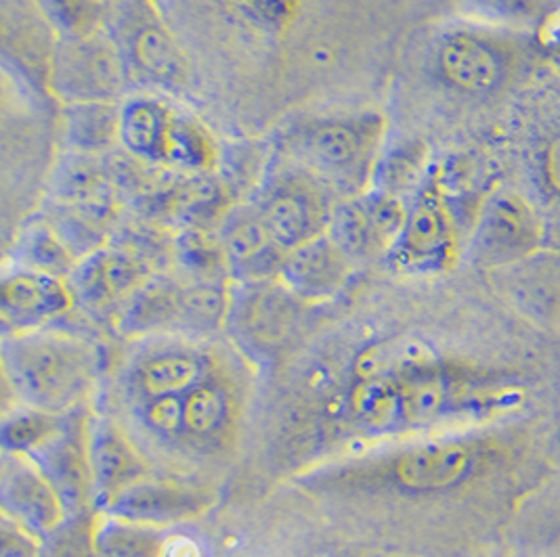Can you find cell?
<instances>
[{"label": "cell", "mask_w": 560, "mask_h": 557, "mask_svg": "<svg viewBox=\"0 0 560 557\" xmlns=\"http://www.w3.org/2000/svg\"><path fill=\"white\" fill-rule=\"evenodd\" d=\"M206 363L191 353L155 355L139 369V386L148 399L187 394L205 381Z\"/></svg>", "instance_id": "cell-28"}, {"label": "cell", "mask_w": 560, "mask_h": 557, "mask_svg": "<svg viewBox=\"0 0 560 557\" xmlns=\"http://www.w3.org/2000/svg\"><path fill=\"white\" fill-rule=\"evenodd\" d=\"M49 88L66 103L120 102L132 82L114 36L102 26L59 36L49 52Z\"/></svg>", "instance_id": "cell-8"}, {"label": "cell", "mask_w": 560, "mask_h": 557, "mask_svg": "<svg viewBox=\"0 0 560 557\" xmlns=\"http://www.w3.org/2000/svg\"><path fill=\"white\" fill-rule=\"evenodd\" d=\"M228 269L237 283L276 281L285 250L250 200L233 203L217 227Z\"/></svg>", "instance_id": "cell-16"}, {"label": "cell", "mask_w": 560, "mask_h": 557, "mask_svg": "<svg viewBox=\"0 0 560 557\" xmlns=\"http://www.w3.org/2000/svg\"><path fill=\"white\" fill-rule=\"evenodd\" d=\"M2 515L45 538L66 522L68 511L51 482L27 455L2 453L0 463Z\"/></svg>", "instance_id": "cell-18"}, {"label": "cell", "mask_w": 560, "mask_h": 557, "mask_svg": "<svg viewBox=\"0 0 560 557\" xmlns=\"http://www.w3.org/2000/svg\"><path fill=\"white\" fill-rule=\"evenodd\" d=\"M118 189L109 177L105 157L66 153L51 180L52 203L97 212L114 218Z\"/></svg>", "instance_id": "cell-20"}, {"label": "cell", "mask_w": 560, "mask_h": 557, "mask_svg": "<svg viewBox=\"0 0 560 557\" xmlns=\"http://www.w3.org/2000/svg\"><path fill=\"white\" fill-rule=\"evenodd\" d=\"M27 457L51 482L68 518L91 515L97 493L86 449V426L77 408L66 413L59 430Z\"/></svg>", "instance_id": "cell-14"}, {"label": "cell", "mask_w": 560, "mask_h": 557, "mask_svg": "<svg viewBox=\"0 0 560 557\" xmlns=\"http://www.w3.org/2000/svg\"><path fill=\"white\" fill-rule=\"evenodd\" d=\"M406 218V202L381 189L340 200L328 235L355 264L386 258Z\"/></svg>", "instance_id": "cell-13"}, {"label": "cell", "mask_w": 560, "mask_h": 557, "mask_svg": "<svg viewBox=\"0 0 560 557\" xmlns=\"http://www.w3.org/2000/svg\"><path fill=\"white\" fill-rule=\"evenodd\" d=\"M40 557H100L91 515L66 518L63 524L43 538Z\"/></svg>", "instance_id": "cell-37"}, {"label": "cell", "mask_w": 560, "mask_h": 557, "mask_svg": "<svg viewBox=\"0 0 560 557\" xmlns=\"http://www.w3.org/2000/svg\"><path fill=\"white\" fill-rule=\"evenodd\" d=\"M502 459L498 445L479 438H433L406 447L393 459L390 476L409 493L454 490Z\"/></svg>", "instance_id": "cell-11"}, {"label": "cell", "mask_w": 560, "mask_h": 557, "mask_svg": "<svg viewBox=\"0 0 560 557\" xmlns=\"http://www.w3.org/2000/svg\"><path fill=\"white\" fill-rule=\"evenodd\" d=\"M250 202L288 252L328 233L340 198L303 166L280 155L260 178Z\"/></svg>", "instance_id": "cell-6"}, {"label": "cell", "mask_w": 560, "mask_h": 557, "mask_svg": "<svg viewBox=\"0 0 560 557\" xmlns=\"http://www.w3.org/2000/svg\"><path fill=\"white\" fill-rule=\"evenodd\" d=\"M59 36H77L105 26L102 0H34Z\"/></svg>", "instance_id": "cell-34"}, {"label": "cell", "mask_w": 560, "mask_h": 557, "mask_svg": "<svg viewBox=\"0 0 560 557\" xmlns=\"http://www.w3.org/2000/svg\"><path fill=\"white\" fill-rule=\"evenodd\" d=\"M13 266L68 278L77 266L78 258L59 237V233L47 223L38 221L22 230L13 246Z\"/></svg>", "instance_id": "cell-26"}, {"label": "cell", "mask_w": 560, "mask_h": 557, "mask_svg": "<svg viewBox=\"0 0 560 557\" xmlns=\"http://www.w3.org/2000/svg\"><path fill=\"white\" fill-rule=\"evenodd\" d=\"M43 538L24 529L15 520L2 515L0 520V557H40Z\"/></svg>", "instance_id": "cell-39"}, {"label": "cell", "mask_w": 560, "mask_h": 557, "mask_svg": "<svg viewBox=\"0 0 560 557\" xmlns=\"http://www.w3.org/2000/svg\"><path fill=\"white\" fill-rule=\"evenodd\" d=\"M353 269L355 262L326 233L288 250L278 281L299 303L322 305L345 289Z\"/></svg>", "instance_id": "cell-19"}, {"label": "cell", "mask_w": 560, "mask_h": 557, "mask_svg": "<svg viewBox=\"0 0 560 557\" xmlns=\"http://www.w3.org/2000/svg\"><path fill=\"white\" fill-rule=\"evenodd\" d=\"M388 122L376 109L311 116L280 132L278 155L303 166L340 198L372 189Z\"/></svg>", "instance_id": "cell-1"}, {"label": "cell", "mask_w": 560, "mask_h": 557, "mask_svg": "<svg viewBox=\"0 0 560 557\" xmlns=\"http://www.w3.org/2000/svg\"><path fill=\"white\" fill-rule=\"evenodd\" d=\"M66 413H49L34 406H22L4 417L0 426L2 453L30 455L43 442H47L59 426L63 424Z\"/></svg>", "instance_id": "cell-31"}, {"label": "cell", "mask_w": 560, "mask_h": 557, "mask_svg": "<svg viewBox=\"0 0 560 557\" xmlns=\"http://www.w3.org/2000/svg\"><path fill=\"white\" fill-rule=\"evenodd\" d=\"M429 175V150L420 141H406L384 147L372 187L408 202Z\"/></svg>", "instance_id": "cell-27"}, {"label": "cell", "mask_w": 560, "mask_h": 557, "mask_svg": "<svg viewBox=\"0 0 560 557\" xmlns=\"http://www.w3.org/2000/svg\"><path fill=\"white\" fill-rule=\"evenodd\" d=\"M145 422L164 438L185 431V394L150 399L145 406Z\"/></svg>", "instance_id": "cell-38"}, {"label": "cell", "mask_w": 560, "mask_h": 557, "mask_svg": "<svg viewBox=\"0 0 560 557\" xmlns=\"http://www.w3.org/2000/svg\"><path fill=\"white\" fill-rule=\"evenodd\" d=\"M228 396L212 383H200L185 394V431L208 436L219 430L228 417Z\"/></svg>", "instance_id": "cell-36"}, {"label": "cell", "mask_w": 560, "mask_h": 557, "mask_svg": "<svg viewBox=\"0 0 560 557\" xmlns=\"http://www.w3.org/2000/svg\"><path fill=\"white\" fill-rule=\"evenodd\" d=\"M212 506L205 490L178 482H132L100 503L107 518L141 526H171L200 518Z\"/></svg>", "instance_id": "cell-17"}, {"label": "cell", "mask_w": 560, "mask_h": 557, "mask_svg": "<svg viewBox=\"0 0 560 557\" xmlns=\"http://www.w3.org/2000/svg\"><path fill=\"white\" fill-rule=\"evenodd\" d=\"M534 47L525 32L489 24H459L439 34L434 76L452 93L489 99L506 93L532 66Z\"/></svg>", "instance_id": "cell-4"}, {"label": "cell", "mask_w": 560, "mask_h": 557, "mask_svg": "<svg viewBox=\"0 0 560 557\" xmlns=\"http://www.w3.org/2000/svg\"><path fill=\"white\" fill-rule=\"evenodd\" d=\"M120 150L148 164L198 175L217 162L205 128L152 95L120 103Z\"/></svg>", "instance_id": "cell-5"}, {"label": "cell", "mask_w": 560, "mask_h": 557, "mask_svg": "<svg viewBox=\"0 0 560 557\" xmlns=\"http://www.w3.org/2000/svg\"><path fill=\"white\" fill-rule=\"evenodd\" d=\"M434 360L433 351L418 340H386L357 356V380H399Z\"/></svg>", "instance_id": "cell-25"}, {"label": "cell", "mask_w": 560, "mask_h": 557, "mask_svg": "<svg viewBox=\"0 0 560 557\" xmlns=\"http://www.w3.org/2000/svg\"><path fill=\"white\" fill-rule=\"evenodd\" d=\"M152 526L130 524L109 518L95 529V545L100 557H145L153 554Z\"/></svg>", "instance_id": "cell-35"}, {"label": "cell", "mask_w": 560, "mask_h": 557, "mask_svg": "<svg viewBox=\"0 0 560 557\" xmlns=\"http://www.w3.org/2000/svg\"><path fill=\"white\" fill-rule=\"evenodd\" d=\"M541 178L544 185L560 198V137L555 139L541 155Z\"/></svg>", "instance_id": "cell-40"}, {"label": "cell", "mask_w": 560, "mask_h": 557, "mask_svg": "<svg viewBox=\"0 0 560 557\" xmlns=\"http://www.w3.org/2000/svg\"><path fill=\"white\" fill-rule=\"evenodd\" d=\"M521 266L529 275L518 278V303L537 319H560V264L541 258V269H532L529 260H525Z\"/></svg>", "instance_id": "cell-33"}, {"label": "cell", "mask_w": 560, "mask_h": 557, "mask_svg": "<svg viewBox=\"0 0 560 557\" xmlns=\"http://www.w3.org/2000/svg\"><path fill=\"white\" fill-rule=\"evenodd\" d=\"M105 27L127 61L132 82L160 91L187 84V59L150 0H118Z\"/></svg>", "instance_id": "cell-9"}, {"label": "cell", "mask_w": 560, "mask_h": 557, "mask_svg": "<svg viewBox=\"0 0 560 557\" xmlns=\"http://www.w3.org/2000/svg\"><path fill=\"white\" fill-rule=\"evenodd\" d=\"M546 227L521 191L500 187L485 198L468 239L470 260L489 271L512 269L544 252Z\"/></svg>", "instance_id": "cell-10"}, {"label": "cell", "mask_w": 560, "mask_h": 557, "mask_svg": "<svg viewBox=\"0 0 560 557\" xmlns=\"http://www.w3.org/2000/svg\"><path fill=\"white\" fill-rule=\"evenodd\" d=\"M77 306L68 278L13 266L0 281V321L4 335L47 330Z\"/></svg>", "instance_id": "cell-15"}, {"label": "cell", "mask_w": 560, "mask_h": 557, "mask_svg": "<svg viewBox=\"0 0 560 557\" xmlns=\"http://www.w3.org/2000/svg\"><path fill=\"white\" fill-rule=\"evenodd\" d=\"M180 269L191 281H228L231 278L219 237L205 228H185L173 246Z\"/></svg>", "instance_id": "cell-30"}, {"label": "cell", "mask_w": 560, "mask_h": 557, "mask_svg": "<svg viewBox=\"0 0 560 557\" xmlns=\"http://www.w3.org/2000/svg\"><path fill=\"white\" fill-rule=\"evenodd\" d=\"M462 253L458 216L441 178L431 173L406 202V218L384 262L401 275H439Z\"/></svg>", "instance_id": "cell-7"}, {"label": "cell", "mask_w": 560, "mask_h": 557, "mask_svg": "<svg viewBox=\"0 0 560 557\" xmlns=\"http://www.w3.org/2000/svg\"><path fill=\"white\" fill-rule=\"evenodd\" d=\"M183 283L164 273H153L143 281L116 315L118 330L127 335H143L150 331L178 325Z\"/></svg>", "instance_id": "cell-23"}, {"label": "cell", "mask_w": 560, "mask_h": 557, "mask_svg": "<svg viewBox=\"0 0 560 557\" xmlns=\"http://www.w3.org/2000/svg\"><path fill=\"white\" fill-rule=\"evenodd\" d=\"M2 369L20 403L49 413H70L89 394L97 353L80 337L59 331L4 335Z\"/></svg>", "instance_id": "cell-3"}, {"label": "cell", "mask_w": 560, "mask_h": 557, "mask_svg": "<svg viewBox=\"0 0 560 557\" xmlns=\"http://www.w3.org/2000/svg\"><path fill=\"white\" fill-rule=\"evenodd\" d=\"M525 403V388L506 376L443 365L439 358L397 380L395 431L433 430L456 422H489Z\"/></svg>", "instance_id": "cell-2"}, {"label": "cell", "mask_w": 560, "mask_h": 557, "mask_svg": "<svg viewBox=\"0 0 560 557\" xmlns=\"http://www.w3.org/2000/svg\"><path fill=\"white\" fill-rule=\"evenodd\" d=\"M155 264L127 244H105L82 256L68 275L74 303L95 317L118 315L132 292L152 277Z\"/></svg>", "instance_id": "cell-12"}, {"label": "cell", "mask_w": 560, "mask_h": 557, "mask_svg": "<svg viewBox=\"0 0 560 557\" xmlns=\"http://www.w3.org/2000/svg\"><path fill=\"white\" fill-rule=\"evenodd\" d=\"M231 312L228 281H191L183 285L178 328L210 333L217 331Z\"/></svg>", "instance_id": "cell-29"}, {"label": "cell", "mask_w": 560, "mask_h": 557, "mask_svg": "<svg viewBox=\"0 0 560 557\" xmlns=\"http://www.w3.org/2000/svg\"><path fill=\"white\" fill-rule=\"evenodd\" d=\"M86 449L93 470L97 506L132 482L148 478V467L139 453L130 447L122 431L109 422H93L86 428Z\"/></svg>", "instance_id": "cell-21"}, {"label": "cell", "mask_w": 560, "mask_h": 557, "mask_svg": "<svg viewBox=\"0 0 560 557\" xmlns=\"http://www.w3.org/2000/svg\"><path fill=\"white\" fill-rule=\"evenodd\" d=\"M518 545L527 557H560V482L539 490L521 509Z\"/></svg>", "instance_id": "cell-24"}, {"label": "cell", "mask_w": 560, "mask_h": 557, "mask_svg": "<svg viewBox=\"0 0 560 557\" xmlns=\"http://www.w3.org/2000/svg\"><path fill=\"white\" fill-rule=\"evenodd\" d=\"M120 103H66L61 111L66 152L107 157L120 150Z\"/></svg>", "instance_id": "cell-22"}, {"label": "cell", "mask_w": 560, "mask_h": 557, "mask_svg": "<svg viewBox=\"0 0 560 557\" xmlns=\"http://www.w3.org/2000/svg\"><path fill=\"white\" fill-rule=\"evenodd\" d=\"M464 7L481 24L527 32L550 15L552 0H464Z\"/></svg>", "instance_id": "cell-32"}]
</instances>
